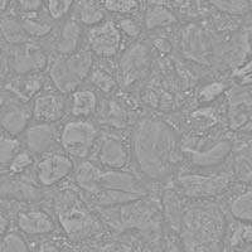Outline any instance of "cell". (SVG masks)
<instances>
[{
	"mask_svg": "<svg viewBox=\"0 0 252 252\" xmlns=\"http://www.w3.org/2000/svg\"><path fill=\"white\" fill-rule=\"evenodd\" d=\"M131 155L139 172L149 181L163 182L172 177L183 159L179 135L159 118H143L132 130Z\"/></svg>",
	"mask_w": 252,
	"mask_h": 252,
	"instance_id": "obj_1",
	"label": "cell"
},
{
	"mask_svg": "<svg viewBox=\"0 0 252 252\" xmlns=\"http://www.w3.org/2000/svg\"><path fill=\"white\" fill-rule=\"evenodd\" d=\"M195 203L183 211L179 237L184 250L213 251L223 249L228 232L226 215L215 203Z\"/></svg>",
	"mask_w": 252,
	"mask_h": 252,
	"instance_id": "obj_2",
	"label": "cell"
},
{
	"mask_svg": "<svg viewBox=\"0 0 252 252\" xmlns=\"http://www.w3.org/2000/svg\"><path fill=\"white\" fill-rule=\"evenodd\" d=\"M53 212L63 233L71 240H86L102 232L101 220L76 189H63L56 195Z\"/></svg>",
	"mask_w": 252,
	"mask_h": 252,
	"instance_id": "obj_3",
	"label": "cell"
},
{
	"mask_svg": "<svg viewBox=\"0 0 252 252\" xmlns=\"http://www.w3.org/2000/svg\"><path fill=\"white\" fill-rule=\"evenodd\" d=\"M75 182L89 195L98 190H121L148 195V189L136 175L125 169L103 168L94 161L83 160L76 168Z\"/></svg>",
	"mask_w": 252,
	"mask_h": 252,
	"instance_id": "obj_4",
	"label": "cell"
},
{
	"mask_svg": "<svg viewBox=\"0 0 252 252\" xmlns=\"http://www.w3.org/2000/svg\"><path fill=\"white\" fill-rule=\"evenodd\" d=\"M94 68V53L80 49L73 55H57L49 61L48 75L56 90L67 94L87 80Z\"/></svg>",
	"mask_w": 252,
	"mask_h": 252,
	"instance_id": "obj_5",
	"label": "cell"
},
{
	"mask_svg": "<svg viewBox=\"0 0 252 252\" xmlns=\"http://www.w3.org/2000/svg\"><path fill=\"white\" fill-rule=\"evenodd\" d=\"M235 177L232 172H183L175 177V189L179 195L192 201H208L223 194L231 188Z\"/></svg>",
	"mask_w": 252,
	"mask_h": 252,
	"instance_id": "obj_6",
	"label": "cell"
},
{
	"mask_svg": "<svg viewBox=\"0 0 252 252\" xmlns=\"http://www.w3.org/2000/svg\"><path fill=\"white\" fill-rule=\"evenodd\" d=\"M101 136L98 125L91 118H75L67 120L60 127L61 149L73 159L85 160L94 150Z\"/></svg>",
	"mask_w": 252,
	"mask_h": 252,
	"instance_id": "obj_7",
	"label": "cell"
},
{
	"mask_svg": "<svg viewBox=\"0 0 252 252\" xmlns=\"http://www.w3.org/2000/svg\"><path fill=\"white\" fill-rule=\"evenodd\" d=\"M145 198L121 206L110 207L115 226L123 229L138 228L140 231H153L159 227L158 209L153 203H148Z\"/></svg>",
	"mask_w": 252,
	"mask_h": 252,
	"instance_id": "obj_8",
	"label": "cell"
},
{
	"mask_svg": "<svg viewBox=\"0 0 252 252\" xmlns=\"http://www.w3.org/2000/svg\"><path fill=\"white\" fill-rule=\"evenodd\" d=\"M152 67V49L144 42H134L121 53L119 60V81L123 87H131L144 80Z\"/></svg>",
	"mask_w": 252,
	"mask_h": 252,
	"instance_id": "obj_9",
	"label": "cell"
},
{
	"mask_svg": "<svg viewBox=\"0 0 252 252\" xmlns=\"http://www.w3.org/2000/svg\"><path fill=\"white\" fill-rule=\"evenodd\" d=\"M233 141L231 139L220 138L215 143H203L202 145L192 146L189 144L182 145L183 157L195 169L207 170L217 168L220 164L228 160L233 152Z\"/></svg>",
	"mask_w": 252,
	"mask_h": 252,
	"instance_id": "obj_10",
	"label": "cell"
},
{
	"mask_svg": "<svg viewBox=\"0 0 252 252\" xmlns=\"http://www.w3.org/2000/svg\"><path fill=\"white\" fill-rule=\"evenodd\" d=\"M131 159V143L116 131L101 134L94 148V163L109 169H125Z\"/></svg>",
	"mask_w": 252,
	"mask_h": 252,
	"instance_id": "obj_11",
	"label": "cell"
},
{
	"mask_svg": "<svg viewBox=\"0 0 252 252\" xmlns=\"http://www.w3.org/2000/svg\"><path fill=\"white\" fill-rule=\"evenodd\" d=\"M123 34L118 23L112 20H103L100 24L90 27L86 34L87 46L94 56L110 60L121 52Z\"/></svg>",
	"mask_w": 252,
	"mask_h": 252,
	"instance_id": "obj_12",
	"label": "cell"
},
{
	"mask_svg": "<svg viewBox=\"0 0 252 252\" xmlns=\"http://www.w3.org/2000/svg\"><path fill=\"white\" fill-rule=\"evenodd\" d=\"M226 121L231 131L242 135L252 134V91L249 87L237 86L229 90Z\"/></svg>",
	"mask_w": 252,
	"mask_h": 252,
	"instance_id": "obj_13",
	"label": "cell"
},
{
	"mask_svg": "<svg viewBox=\"0 0 252 252\" xmlns=\"http://www.w3.org/2000/svg\"><path fill=\"white\" fill-rule=\"evenodd\" d=\"M75 170L73 158L66 152H48L40 155L34 165V175L38 183L44 188L55 187Z\"/></svg>",
	"mask_w": 252,
	"mask_h": 252,
	"instance_id": "obj_14",
	"label": "cell"
},
{
	"mask_svg": "<svg viewBox=\"0 0 252 252\" xmlns=\"http://www.w3.org/2000/svg\"><path fill=\"white\" fill-rule=\"evenodd\" d=\"M12 51L8 55L9 68L19 76L29 75L48 68L49 61L42 49L29 46L28 43L19 46H9Z\"/></svg>",
	"mask_w": 252,
	"mask_h": 252,
	"instance_id": "obj_15",
	"label": "cell"
},
{
	"mask_svg": "<svg viewBox=\"0 0 252 252\" xmlns=\"http://www.w3.org/2000/svg\"><path fill=\"white\" fill-rule=\"evenodd\" d=\"M23 145L34 157H40L51 152L60 139V127L57 123L34 120L23 132Z\"/></svg>",
	"mask_w": 252,
	"mask_h": 252,
	"instance_id": "obj_16",
	"label": "cell"
},
{
	"mask_svg": "<svg viewBox=\"0 0 252 252\" xmlns=\"http://www.w3.org/2000/svg\"><path fill=\"white\" fill-rule=\"evenodd\" d=\"M53 216L39 207H26L18 211L15 224L28 237H43L57 228Z\"/></svg>",
	"mask_w": 252,
	"mask_h": 252,
	"instance_id": "obj_17",
	"label": "cell"
},
{
	"mask_svg": "<svg viewBox=\"0 0 252 252\" xmlns=\"http://www.w3.org/2000/svg\"><path fill=\"white\" fill-rule=\"evenodd\" d=\"M68 109V101L64 98V94L56 91H40L33 98L32 111L33 120L58 123L63 119Z\"/></svg>",
	"mask_w": 252,
	"mask_h": 252,
	"instance_id": "obj_18",
	"label": "cell"
},
{
	"mask_svg": "<svg viewBox=\"0 0 252 252\" xmlns=\"http://www.w3.org/2000/svg\"><path fill=\"white\" fill-rule=\"evenodd\" d=\"M38 181L29 179L28 172L22 174H4L1 184V197L10 201L33 203L42 198V189Z\"/></svg>",
	"mask_w": 252,
	"mask_h": 252,
	"instance_id": "obj_19",
	"label": "cell"
},
{
	"mask_svg": "<svg viewBox=\"0 0 252 252\" xmlns=\"http://www.w3.org/2000/svg\"><path fill=\"white\" fill-rule=\"evenodd\" d=\"M9 101L3 105L1 111V127L3 132L19 136L27 130L33 120L32 106H28L26 101Z\"/></svg>",
	"mask_w": 252,
	"mask_h": 252,
	"instance_id": "obj_20",
	"label": "cell"
},
{
	"mask_svg": "<svg viewBox=\"0 0 252 252\" xmlns=\"http://www.w3.org/2000/svg\"><path fill=\"white\" fill-rule=\"evenodd\" d=\"M83 39L82 24L76 17L66 18L63 20L56 39L57 55L68 56L80 51Z\"/></svg>",
	"mask_w": 252,
	"mask_h": 252,
	"instance_id": "obj_21",
	"label": "cell"
},
{
	"mask_svg": "<svg viewBox=\"0 0 252 252\" xmlns=\"http://www.w3.org/2000/svg\"><path fill=\"white\" fill-rule=\"evenodd\" d=\"M231 172L235 181L245 187L252 186V140L233 146L231 154Z\"/></svg>",
	"mask_w": 252,
	"mask_h": 252,
	"instance_id": "obj_22",
	"label": "cell"
},
{
	"mask_svg": "<svg viewBox=\"0 0 252 252\" xmlns=\"http://www.w3.org/2000/svg\"><path fill=\"white\" fill-rule=\"evenodd\" d=\"M100 96L92 87H78L69 94L68 110L75 118H91L100 109Z\"/></svg>",
	"mask_w": 252,
	"mask_h": 252,
	"instance_id": "obj_23",
	"label": "cell"
},
{
	"mask_svg": "<svg viewBox=\"0 0 252 252\" xmlns=\"http://www.w3.org/2000/svg\"><path fill=\"white\" fill-rule=\"evenodd\" d=\"M178 22L175 13L161 4H150L144 13V26L148 31L170 27Z\"/></svg>",
	"mask_w": 252,
	"mask_h": 252,
	"instance_id": "obj_24",
	"label": "cell"
},
{
	"mask_svg": "<svg viewBox=\"0 0 252 252\" xmlns=\"http://www.w3.org/2000/svg\"><path fill=\"white\" fill-rule=\"evenodd\" d=\"M227 209L235 220L252 224V186L233 195L229 199Z\"/></svg>",
	"mask_w": 252,
	"mask_h": 252,
	"instance_id": "obj_25",
	"label": "cell"
},
{
	"mask_svg": "<svg viewBox=\"0 0 252 252\" xmlns=\"http://www.w3.org/2000/svg\"><path fill=\"white\" fill-rule=\"evenodd\" d=\"M20 20L23 23L24 29L32 38H44L51 34L53 28H55V20L49 15L47 17H40L38 12L34 13H22Z\"/></svg>",
	"mask_w": 252,
	"mask_h": 252,
	"instance_id": "obj_26",
	"label": "cell"
},
{
	"mask_svg": "<svg viewBox=\"0 0 252 252\" xmlns=\"http://www.w3.org/2000/svg\"><path fill=\"white\" fill-rule=\"evenodd\" d=\"M1 34L9 46H19L28 43L31 37L24 29L20 18L14 15H4L1 19Z\"/></svg>",
	"mask_w": 252,
	"mask_h": 252,
	"instance_id": "obj_27",
	"label": "cell"
},
{
	"mask_svg": "<svg viewBox=\"0 0 252 252\" xmlns=\"http://www.w3.org/2000/svg\"><path fill=\"white\" fill-rule=\"evenodd\" d=\"M76 18L82 26L94 27L105 20L103 4L96 0H80L76 5Z\"/></svg>",
	"mask_w": 252,
	"mask_h": 252,
	"instance_id": "obj_28",
	"label": "cell"
},
{
	"mask_svg": "<svg viewBox=\"0 0 252 252\" xmlns=\"http://www.w3.org/2000/svg\"><path fill=\"white\" fill-rule=\"evenodd\" d=\"M42 86H43V77L35 72V73L20 76V80L17 81L12 87V92L17 94V97L32 98L39 94Z\"/></svg>",
	"mask_w": 252,
	"mask_h": 252,
	"instance_id": "obj_29",
	"label": "cell"
},
{
	"mask_svg": "<svg viewBox=\"0 0 252 252\" xmlns=\"http://www.w3.org/2000/svg\"><path fill=\"white\" fill-rule=\"evenodd\" d=\"M218 12L231 17H245L252 12V0H207Z\"/></svg>",
	"mask_w": 252,
	"mask_h": 252,
	"instance_id": "obj_30",
	"label": "cell"
},
{
	"mask_svg": "<svg viewBox=\"0 0 252 252\" xmlns=\"http://www.w3.org/2000/svg\"><path fill=\"white\" fill-rule=\"evenodd\" d=\"M31 246L28 245L24 235L19 228H9L1 235L0 242V252H24L29 251Z\"/></svg>",
	"mask_w": 252,
	"mask_h": 252,
	"instance_id": "obj_31",
	"label": "cell"
},
{
	"mask_svg": "<svg viewBox=\"0 0 252 252\" xmlns=\"http://www.w3.org/2000/svg\"><path fill=\"white\" fill-rule=\"evenodd\" d=\"M23 141L19 140L18 136L3 132L1 141H0V163L4 169L8 168L15 155L23 149Z\"/></svg>",
	"mask_w": 252,
	"mask_h": 252,
	"instance_id": "obj_32",
	"label": "cell"
},
{
	"mask_svg": "<svg viewBox=\"0 0 252 252\" xmlns=\"http://www.w3.org/2000/svg\"><path fill=\"white\" fill-rule=\"evenodd\" d=\"M87 80H90V83L94 89H97L101 92H105V94H110L116 87V80L114 78V76L109 71L100 68V67L92 68Z\"/></svg>",
	"mask_w": 252,
	"mask_h": 252,
	"instance_id": "obj_33",
	"label": "cell"
},
{
	"mask_svg": "<svg viewBox=\"0 0 252 252\" xmlns=\"http://www.w3.org/2000/svg\"><path fill=\"white\" fill-rule=\"evenodd\" d=\"M226 91H228V83L218 82V81L217 82L207 83L198 91L197 100L202 105H208L211 102H215Z\"/></svg>",
	"mask_w": 252,
	"mask_h": 252,
	"instance_id": "obj_34",
	"label": "cell"
},
{
	"mask_svg": "<svg viewBox=\"0 0 252 252\" xmlns=\"http://www.w3.org/2000/svg\"><path fill=\"white\" fill-rule=\"evenodd\" d=\"M33 161H34V155L32 154L28 149L23 148L10 161V164L6 168V173L15 175L28 172L29 168H32V165H33Z\"/></svg>",
	"mask_w": 252,
	"mask_h": 252,
	"instance_id": "obj_35",
	"label": "cell"
},
{
	"mask_svg": "<svg viewBox=\"0 0 252 252\" xmlns=\"http://www.w3.org/2000/svg\"><path fill=\"white\" fill-rule=\"evenodd\" d=\"M102 4L106 10L120 15L134 14L140 8L138 0H103Z\"/></svg>",
	"mask_w": 252,
	"mask_h": 252,
	"instance_id": "obj_36",
	"label": "cell"
},
{
	"mask_svg": "<svg viewBox=\"0 0 252 252\" xmlns=\"http://www.w3.org/2000/svg\"><path fill=\"white\" fill-rule=\"evenodd\" d=\"M75 0H46L47 13L55 22L66 19Z\"/></svg>",
	"mask_w": 252,
	"mask_h": 252,
	"instance_id": "obj_37",
	"label": "cell"
},
{
	"mask_svg": "<svg viewBox=\"0 0 252 252\" xmlns=\"http://www.w3.org/2000/svg\"><path fill=\"white\" fill-rule=\"evenodd\" d=\"M232 80L237 86L251 87L252 86V57L244 61L240 66L236 67L232 72Z\"/></svg>",
	"mask_w": 252,
	"mask_h": 252,
	"instance_id": "obj_38",
	"label": "cell"
},
{
	"mask_svg": "<svg viewBox=\"0 0 252 252\" xmlns=\"http://www.w3.org/2000/svg\"><path fill=\"white\" fill-rule=\"evenodd\" d=\"M22 13L39 12L46 0H13Z\"/></svg>",
	"mask_w": 252,
	"mask_h": 252,
	"instance_id": "obj_39",
	"label": "cell"
},
{
	"mask_svg": "<svg viewBox=\"0 0 252 252\" xmlns=\"http://www.w3.org/2000/svg\"><path fill=\"white\" fill-rule=\"evenodd\" d=\"M120 20L121 22L118 24L123 33H125V34L130 38L138 37V34L140 33V28H139V26L135 23L134 20L130 19V18H124V19Z\"/></svg>",
	"mask_w": 252,
	"mask_h": 252,
	"instance_id": "obj_40",
	"label": "cell"
},
{
	"mask_svg": "<svg viewBox=\"0 0 252 252\" xmlns=\"http://www.w3.org/2000/svg\"><path fill=\"white\" fill-rule=\"evenodd\" d=\"M10 1L12 0H1V9H3V12H5L6 6H8V4H10Z\"/></svg>",
	"mask_w": 252,
	"mask_h": 252,
	"instance_id": "obj_41",
	"label": "cell"
}]
</instances>
